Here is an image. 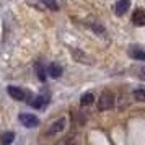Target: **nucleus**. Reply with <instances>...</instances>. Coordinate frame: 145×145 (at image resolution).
Segmentation results:
<instances>
[{
	"label": "nucleus",
	"instance_id": "17",
	"mask_svg": "<svg viewBox=\"0 0 145 145\" xmlns=\"http://www.w3.org/2000/svg\"><path fill=\"white\" fill-rule=\"evenodd\" d=\"M36 73H38V78L41 82H46V70H44V67L41 64H36Z\"/></svg>",
	"mask_w": 145,
	"mask_h": 145
},
{
	"label": "nucleus",
	"instance_id": "10",
	"mask_svg": "<svg viewBox=\"0 0 145 145\" xmlns=\"http://www.w3.org/2000/svg\"><path fill=\"white\" fill-rule=\"evenodd\" d=\"M129 57H132V59H135V60H142V62H145V51L138 49V47H131V49H129Z\"/></svg>",
	"mask_w": 145,
	"mask_h": 145
},
{
	"label": "nucleus",
	"instance_id": "1",
	"mask_svg": "<svg viewBox=\"0 0 145 145\" xmlns=\"http://www.w3.org/2000/svg\"><path fill=\"white\" fill-rule=\"evenodd\" d=\"M114 105H116V98H114L112 91L108 90V91L101 93V96H99V99H98V109L99 111H108V109L114 108Z\"/></svg>",
	"mask_w": 145,
	"mask_h": 145
},
{
	"label": "nucleus",
	"instance_id": "12",
	"mask_svg": "<svg viewBox=\"0 0 145 145\" xmlns=\"http://www.w3.org/2000/svg\"><path fill=\"white\" fill-rule=\"evenodd\" d=\"M12 142H15V132H3L2 137H0V144L12 145Z\"/></svg>",
	"mask_w": 145,
	"mask_h": 145
},
{
	"label": "nucleus",
	"instance_id": "5",
	"mask_svg": "<svg viewBox=\"0 0 145 145\" xmlns=\"http://www.w3.org/2000/svg\"><path fill=\"white\" fill-rule=\"evenodd\" d=\"M65 124H67V119L65 118H60L57 121H54L52 124L49 125V129H47V135H54V134H59L65 129Z\"/></svg>",
	"mask_w": 145,
	"mask_h": 145
},
{
	"label": "nucleus",
	"instance_id": "15",
	"mask_svg": "<svg viewBox=\"0 0 145 145\" xmlns=\"http://www.w3.org/2000/svg\"><path fill=\"white\" fill-rule=\"evenodd\" d=\"M134 98L140 101V103H145V88H137V90H134Z\"/></svg>",
	"mask_w": 145,
	"mask_h": 145
},
{
	"label": "nucleus",
	"instance_id": "3",
	"mask_svg": "<svg viewBox=\"0 0 145 145\" xmlns=\"http://www.w3.org/2000/svg\"><path fill=\"white\" fill-rule=\"evenodd\" d=\"M70 52H72L73 60H77V62H80V64H85V65H93V64H95V59L90 57L86 52L80 51V49H72Z\"/></svg>",
	"mask_w": 145,
	"mask_h": 145
},
{
	"label": "nucleus",
	"instance_id": "18",
	"mask_svg": "<svg viewBox=\"0 0 145 145\" xmlns=\"http://www.w3.org/2000/svg\"><path fill=\"white\" fill-rule=\"evenodd\" d=\"M42 3H44L49 10H52V12H57V10H59V5H57L56 0H42Z\"/></svg>",
	"mask_w": 145,
	"mask_h": 145
},
{
	"label": "nucleus",
	"instance_id": "13",
	"mask_svg": "<svg viewBox=\"0 0 145 145\" xmlns=\"http://www.w3.org/2000/svg\"><path fill=\"white\" fill-rule=\"evenodd\" d=\"M88 28L91 29L93 33L99 34V36H106V29L103 25H99V23H88Z\"/></svg>",
	"mask_w": 145,
	"mask_h": 145
},
{
	"label": "nucleus",
	"instance_id": "11",
	"mask_svg": "<svg viewBox=\"0 0 145 145\" xmlns=\"http://www.w3.org/2000/svg\"><path fill=\"white\" fill-rule=\"evenodd\" d=\"M78 144H80V137L77 134H70L65 138H62L59 145H78Z\"/></svg>",
	"mask_w": 145,
	"mask_h": 145
},
{
	"label": "nucleus",
	"instance_id": "2",
	"mask_svg": "<svg viewBox=\"0 0 145 145\" xmlns=\"http://www.w3.org/2000/svg\"><path fill=\"white\" fill-rule=\"evenodd\" d=\"M26 101L33 106V108H36V109H42V108H46L47 101H49V96H42V95H39V96H34L33 98V95L28 93L26 95Z\"/></svg>",
	"mask_w": 145,
	"mask_h": 145
},
{
	"label": "nucleus",
	"instance_id": "4",
	"mask_svg": "<svg viewBox=\"0 0 145 145\" xmlns=\"http://www.w3.org/2000/svg\"><path fill=\"white\" fill-rule=\"evenodd\" d=\"M20 122L28 129H33V127H38L39 125V119L36 118L34 114H28V112H21L20 114Z\"/></svg>",
	"mask_w": 145,
	"mask_h": 145
},
{
	"label": "nucleus",
	"instance_id": "19",
	"mask_svg": "<svg viewBox=\"0 0 145 145\" xmlns=\"http://www.w3.org/2000/svg\"><path fill=\"white\" fill-rule=\"evenodd\" d=\"M140 75H142V77H145V65L140 69Z\"/></svg>",
	"mask_w": 145,
	"mask_h": 145
},
{
	"label": "nucleus",
	"instance_id": "14",
	"mask_svg": "<svg viewBox=\"0 0 145 145\" xmlns=\"http://www.w3.org/2000/svg\"><path fill=\"white\" fill-rule=\"evenodd\" d=\"M80 103L83 106H90L95 103V95L93 93H85L83 96H82V99H80Z\"/></svg>",
	"mask_w": 145,
	"mask_h": 145
},
{
	"label": "nucleus",
	"instance_id": "6",
	"mask_svg": "<svg viewBox=\"0 0 145 145\" xmlns=\"http://www.w3.org/2000/svg\"><path fill=\"white\" fill-rule=\"evenodd\" d=\"M7 90H8V95L16 101H25L26 99V91L18 88V86H8Z\"/></svg>",
	"mask_w": 145,
	"mask_h": 145
},
{
	"label": "nucleus",
	"instance_id": "7",
	"mask_svg": "<svg viewBox=\"0 0 145 145\" xmlns=\"http://www.w3.org/2000/svg\"><path fill=\"white\" fill-rule=\"evenodd\" d=\"M132 23L135 26H145V12L142 8H137L134 13H132Z\"/></svg>",
	"mask_w": 145,
	"mask_h": 145
},
{
	"label": "nucleus",
	"instance_id": "16",
	"mask_svg": "<svg viewBox=\"0 0 145 145\" xmlns=\"http://www.w3.org/2000/svg\"><path fill=\"white\" fill-rule=\"evenodd\" d=\"M118 106H119V109H125L129 106V96L127 95H121L118 98Z\"/></svg>",
	"mask_w": 145,
	"mask_h": 145
},
{
	"label": "nucleus",
	"instance_id": "9",
	"mask_svg": "<svg viewBox=\"0 0 145 145\" xmlns=\"http://www.w3.org/2000/svg\"><path fill=\"white\" fill-rule=\"evenodd\" d=\"M129 8H131V0H119L116 3V13L124 15L125 12H129Z\"/></svg>",
	"mask_w": 145,
	"mask_h": 145
},
{
	"label": "nucleus",
	"instance_id": "8",
	"mask_svg": "<svg viewBox=\"0 0 145 145\" xmlns=\"http://www.w3.org/2000/svg\"><path fill=\"white\" fill-rule=\"evenodd\" d=\"M62 72H64V69L59 65V64H51V65L47 67V75L51 77V78H60L62 77Z\"/></svg>",
	"mask_w": 145,
	"mask_h": 145
}]
</instances>
